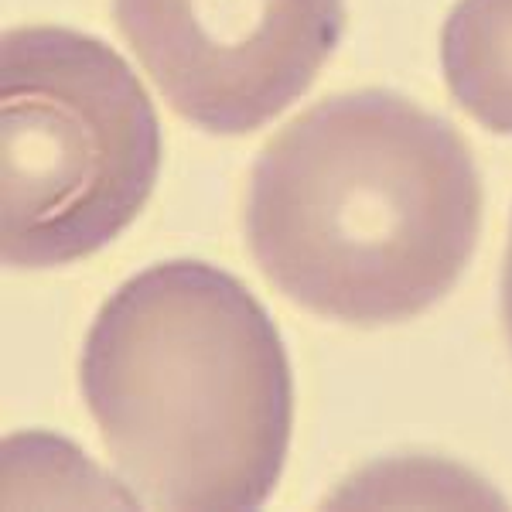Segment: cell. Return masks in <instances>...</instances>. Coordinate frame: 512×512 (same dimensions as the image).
Returning a JSON list of instances; mask_svg holds the SVG:
<instances>
[{
  "instance_id": "cell-5",
  "label": "cell",
  "mask_w": 512,
  "mask_h": 512,
  "mask_svg": "<svg viewBox=\"0 0 512 512\" xmlns=\"http://www.w3.org/2000/svg\"><path fill=\"white\" fill-rule=\"evenodd\" d=\"M441 65L468 117L512 134V0H458L441 31Z\"/></svg>"
},
{
  "instance_id": "cell-1",
  "label": "cell",
  "mask_w": 512,
  "mask_h": 512,
  "mask_svg": "<svg viewBox=\"0 0 512 512\" xmlns=\"http://www.w3.org/2000/svg\"><path fill=\"white\" fill-rule=\"evenodd\" d=\"M482 229L468 144L417 103L362 89L321 99L260 151L246 243L297 308L379 328L458 284Z\"/></svg>"
},
{
  "instance_id": "cell-7",
  "label": "cell",
  "mask_w": 512,
  "mask_h": 512,
  "mask_svg": "<svg viewBox=\"0 0 512 512\" xmlns=\"http://www.w3.org/2000/svg\"><path fill=\"white\" fill-rule=\"evenodd\" d=\"M502 321H506L509 349H512V229L506 246V270H502Z\"/></svg>"
},
{
  "instance_id": "cell-3",
  "label": "cell",
  "mask_w": 512,
  "mask_h": 512,
  "mask_svg": "<svg viewBox=\"0 0 512 512\" xmlns=\"http://www.w3.org/2000/svg\"><path fill=\"white\" fill-rule=\"evenodd\" d=\"M0 246L18 270L103 250L161 171V127L127 62L99 38L31 24L0 62Z\"/></svg>"
},
{
  "instance_id": "cell-4",
  "label": "cell",
  "mask_w": 512,
  "mask_h": 512,
  "mask_svg": "<svg viewBox=\"0 0 512 512\" xmlns=\"http://www.w3.org/2000/svg\"><path fill=\"white\" fill-rule=\"evenodd\" d=\"M117 28L171 110L239 137L315 82L345 0H113Z\"/></svg>"
},
{
  "instance_id": "cell-6",
  "label": "cell",
  "mask_w": 512,
  "mask_h": 512,
  "mask_svg": "<svg viewBox=\"0 0 512 512\" xmlns=\"http://www.w3.org/2000/svg\"><path fill=\"white\" fill-rule=\"evenodd\" d=\"M373 495L362 502H400V506H427V502H441V506H499V495L485 489L475 475L461 472L444 461H396V465L376 468Z\"/></svg>"
},
{
  "instance_id": "cell-2",
  "label": "cell",
  "mask_w": 512,
  "mask_h": 512,
  "mask_svg": "<svg viewBox=\"0 0 512 512\" xmlns=\"http://www.w3.org/2000/svg\"><path fill=\"white\" fill-rule=\"evenodd\" d=\"M79 383L137 502L253 509L277 489L291 366L274 321L236 277L195 260L130 277L89 328Z\"/></svg>"
}]
</instances>
